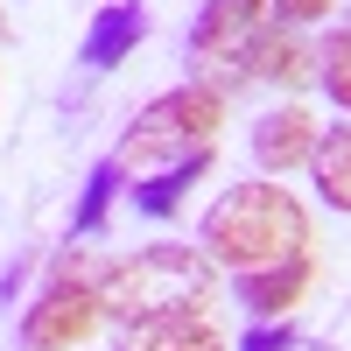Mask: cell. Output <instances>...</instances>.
Wrapping results in <instances>:
<instances>
[{
  "label": "cell",
  "instance_id": "obj_1",
  "mask_svg": "<svg viewBox=\"0 0 351 351\" xmlns=\"http://www.w3.org/2000/svg\"><path fill=\"white\" fill-rule=\"evenodd\" d=\"M197 246L225 274H260L274 260L309 253V211L281 183H225L197 218Z\"/></svg>",
  "mask_w": 351,
  "mask_h": 351
},
{
  "label": "cell",
  "instance_id": "obj_2",
  "mask_svg": "<svg viewBox=\"0 0 351 351\" xmlns=\"http://www.w3.org/2000/svg\"><path fill=\"white\" fill-rule=\"evenodd\" d=\"M218 302V260L204 246L162 239L127 260L99 267V309L106 324H148V316H211Z\"/></svg>",
  "mask_w": 351,
  "mask_h": 351
},
{
  "label": "cell",
  "instance_id": "obj_3",
  "mask_svg": "<svg viewBox=\"0 0 351 351\" xmlns=\"http://www.w3.org/2000/svg\"><path fill=\"white\" fill-rule=\"evenodd\" d=\"M218 127H225V92H211L204 77L169 84V92H155L148 106L134 112V127H127V141H120V162H127V169H134V162H155V155L190 162V155H204V148L218 141Z\"/></svg>",
  "mask_w": 351,
  "mask_h": 351
},
{
  "label": "cell",
  "instance_id": "obj_4",
  "mask_svg": "<svg viewBox=\"0 0 351 351\" xmlns=\"http://www.w3.org/2000/svg\"><path fill=\"white\" fill-rule=\"evenodd\" d=\"M99 324H106V309H99V274L84 267L77 246L56 253L43 295L21 309V344H28V351H77Z\"/></svg>",
  "mask_w": 351,
  "mask_h": 351
},
{
  "label": "cell",
  "instance_id": "obj_5",
  "mask_svg": "<svg viewBox=\"0 0 351 351\" xmlns=\"http://www.w3.org/2000/svg\"><path fill=\"white\" fill-rule=\"evenodd\" d=\"M253 28H260V14H246L239 0H204V8H197V21H190V56H197V71H204L211 92L232 99V92H246V84H253V71H246Z\"/></svg>",
  "mask_w": 351,
  "mask_h": 351
},
{
  "label": "cell",
  "instance_id": "obj_6",
  "mask_svg": "<svg viewBox=\"0 0 351 351\" xmlns=\"http://www.w3.org/2000/svg\"><path fill=\"white\" fill-rule=\"evenodd\" d=\"M316 112L302 106V99H281L274 112H260L253 120V162L267 169V176H295V169H309V155H316Z\"/></svg>",
  "mask_w": 351,
  "mask_h": 351
},
{
  "label": "cell",
  "instance_id": "obj_7",
  "mask_svg": "<svg viewBox=\"0 0 351 351\" xmlns=\"http://www.w3.org/2000/svg\"><path fill=\"white\" fill-rule=\"evenodd\" d=\"M246 71L274 92L302 99V84H316V43H302V28H281V21H260L253 28V49H246Z\"/></svg>",
  "mask_w": 351,
  "mask_h": 351
},
{
  "label": "cell",
  "instance_id": "obj_8",
  "mask_svg": "<svg viewBox=\"0 0 351 351\" xmlns=\"http://www.w3.org/2000/svg\"><path fill=\"white\" fill-rule=\"evenodd\" d=\"M309 281H316V260H309V253L274 260V267H260V274H232L239 309L253 316V324H288V316H295V302L309 295Z\"/></svg>",
  "mask_w": 351,
  "mask_h": 351
},
{
  "label": "cell",
  "instance_id": "obj_9",
  "mask_svg": "<svg viewBox=\"0 0 351 351\" xmlns=\"http://www.w3.org/2000/svg\"><path fill=\"white\" fill-rule=\"evenodd\" d=\"M141 36H148V8H141V0H112V8H99L92 28H84L77 64L84 71H112V64H127L141 49Z\"/></svg>",
  "mask_w": 351,
  "mask_h": 351
},
{
  "label": "cell",
  "instance_id": "obj_10",
  "mask_svg": "<svg viewBox=\"0 0 351 351\" xmlns=\"http://www.w3.org/2000/svg\"><path fill=\"white\" fill-rule=\"evenodd\" d=\"M112 351H225L211 316H148V324H112Z\"/></svg>",
  "mask_w": 351,
  "mask_h": 351
},
{
  "label": "cell",
  "instance_id": "obj_11",
  "mask_svg": "<svg viewBox=\"0 0 351 351\" xmlns=\"http://www.w3.org/2000/svg\"><path fill=\"white\" fill-rule=\"evenodd\" d=\"M309 183H316V197H324L330 211H344V218H351V120H337V127L316 134Z\"/></svg>",
  "mask_w": 351,
  "mask_h": 351
},
{
  "label": "cell",
  "instance_id": "obj_12",
  "mask_svg": "<svg viewBox=\"0 0 351 351\" xmlns=\"http://www.w3.org/2000/svg\"><path fill=\"white\" fill-rule=\"evenodd\" d=\"M197 176H211V148L190 155V162L155 169L148 183H134V211H141V218H176V211H183V197L197 190Z\"/></svg>",
  "mask_w": 351,
  "mask_h": 351
},
{
  "label": "cell",
  "instance_id": "obj_13",
  "mask_svg": "<svg viewBox=\"0 0 351 351\" xmlns=\"http://www.w3.org/2000/svg\"><path fill=\"white\" fill-rule=\"evenodd\" d=\"M120 176H127V162H120V155H106L92 176H84V204L71 211V239H99V232H106V218H112V197L127 190Z\"/></svg>",
  "mask_w": 351,
  "mask_h": 351
},
{
  "label": "cell",
  "instance_id": "obj_14",
  "mask_svg": "<svg viewBox=\"0 0 351 351\" xmlns=\"http://www.w3.org/2000/svg\"><path fill=\"white\" fill-rule=\"evenodd\" d=\"M316 84H324V99L351 120V28H344V21L316 43Z\"/></svg>",
  "mask_w": 351,
  "mask_h": 351
},
{
  "label": "cell",
  "instance_id": "obj_15",
  "mask_svg": "<svg viewBox=\"0 0 351 351\" xmlns=\"http://www.w3.org/2000/svg\"><path fill=\"white\" fill-rule=\"evenodd\" d=\"M330 8H337V0H267V14L281 28H309V21H324Z\"/></svg>",
  "mask_w": 351,
  "mask_h": 351
},
{
  "label": "cell",
  "instance_id": "obj_16",
  "mask_svg": "<svg viewBox=\"0 0 351 351\" xmlns=\"http://www.w3.org/2000/svg\"><path fill=\"white\" fill-rule=\"evenodd\" d=\"M239 351H295V330H288V324H253L239 337Z\"/></svg>",
  "mask_w": 351,
  "mask_h": 351
},
{
  "label": "cell",
  "instance_id": "obj_17",
  "mask_svg": "<svg viewBox=\"0 0 351 351\" xmlns=\"http://www.w3.org/2000/svg\"><path fill=\"white\" fill-rule=\"evenodd\" d=\"M239 8H246V14H260V8H267V0H239Z\"/></svg>",
  "mask_w": 351,
  "mask_h": 351
},
{
  "label": "cell",
  "instance_id": "obj_18",
  "mask_svg": "<svg viewBox=\"0 0 351 351\" xmlns=\"http://www.w3.org/2000/svg\"><path fill=\"white\" fill-rule=\"evenodd\" d=\"M0 36H8V14H0Z\"/></svg>",
  "mask_w": 351,
  "mask_h": 351
},
{
  "label": "cell",
  "instance_id": "obj_19",
  "mask_svg": "<svg viewBox=\"0 0 351 351\" xmlns=\"http://www.w3.org/2000/svg\"><path fill=\"white\" fill-rule=\"evenodd\" d=\"M344 28H351V14H344Z\"/></svg>",
  "mask_w": 351,
  "mask_h": 351
}]
</instances>
